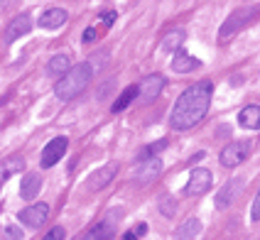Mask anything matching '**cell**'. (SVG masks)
<instances>
[{
    "instance_id": "obj_1",
    "label": "cell",
    "mask_w": 260,
    "mask_h": 240,
    "mask_svg": "<svg viewBox=\"0 0 260 240\" xmlns=\"http://www.w3.org/2000/svg\"><path fill=\"white\" fill-rule=\"evenodd\" d=\"M211 93H214V84L206 79L189 86L187 91H182V96L177 98L172 113H170V127L172 130H191L194 125H199L209 113Z\"/></svg>"
},
{
    "instance_id": "obj_2",
    "label": "cell",
    "mask_w": 260,
    "mask_h": 240,
    "mask_svg": "<svg viewBox=\"0 0 260 240\" xmlns=\"http://www.w3.org/2000/svg\"><path fill=\"white\" fill-rule=\"evenodd\" d=\"M91 76H93V66L91 61H81L67 71L64 76H59L57 86H54V93L59 100H72L76 96H81L86 91V86L91 84Z\"/></svg>"
},
{
    "instance_id": "obj_3",
    "label": "cell",
    "mask_w": 260,
    "mask_h": 240,
    "mask_svg": "<svg viewBox=\"0 0 260 240\" xmlns=\"http://www.w3.org/2000/svg\"><path fill=\"white\" fill-rule=\"evenodd\" d=\"M258 13H260V8H255V5H250V8H238V10L229 15V20L221 25L218 40H221V42H226V40L233 37L236 32H241L246 25H250V22L258 17Z\"/></svg>"
},
{
    "instance_id": "obj_4",
    "label": "cell",
    "mask_w": 260,
    "mask_h": 240,
    "mask_svg": "<svg viewBox=\"0 0 260 240\" xmlns=\"http://www.w3.org/2000/svg\"><path fill=\"white\" fill-rule=\"evenodd\" d=\"M250 150H253V142L250 140H236V142H229L223 150H221V155H218V162L223 164V167H238V164H243L248 157H250Z\"/></svg>"
},
{
    "instance_id": "obj_5",
    "label": "cell",
    "mask_w": 260,
    "mask_h": 240,
    "mask_svg": "<svg viewBox=\"0 0 260 240\" xmlns=\"http://www.w3.org/2000/svg\"><path fill=\"white\" fill-rule=\"evenodd\" d=\"M162 169H165V164H162V159H159V157H155V155L147 157V159H143V164L135 169L133 182L140 184V186H147V184H152L159 174H162Z\"/></svg>"
},
{
    "instance_id": "obj_6",
    "label": "cell",
    "mask_w": 260,
    "mask_h": 240,
    "mask_svg": "<svg viewBox=\"0 0 260 240\" xmlns=\"http://www.w3.org/2000/svg\"><path fill=\"white\" fill-rule=\"evenodd\" d=\"M162 88H165V76L150 74V76H145L143 81L138 84V100H140L143 106H147V103L157 100V96L162 93Z\"/></svg>"
},
{
    "instance_id": "obj_7",
    "label": "cell",
    "mask_w": 260,
    "mask_h": 240,
    "mask_svg": "<svg viewBox=\"0 0 260 240\" xmlns=\"http://www.w3.org/2000/svg\"><path fill=\"white\" fill-rule=\"evenodd\" d=\"M211 182H214V174L209 169H204V167H197V169H191V174H189L184 194L187 196H199L206 189H211Z\"/></svg>"
},
{
    "instance_id": "obj_8",
    "label": "cell",
    "mask_w": 260,
    "mask_h": 240,
    "mask_svg": "<svg viewBox=\"0 0 260 240\" xmlns=\"http://www.w3.org/2000/svg\"><path fill=\"white\" fill-rule=\"evenodd\" d=\"M243 186H246V182H243L241 177H236V179H231V182L223 184V189H218L216 198H214L216 209H229V206H233V201L241 196Z\"/></svg>"
},
{
    "instance_id": "obj_9",
    "label": "cell",
    "mask_w": 260,
    "mask_h": 240,
    "mask_svg": "<svg viewBox=\"0 0 260 240\" xmlns=\"http://www.w3.org/2000/svg\"><path fill=\"white\" fill-rule=\"evenodd\" d=\"M67 147H69V140H67V138H54V140L47 142V145H44V150H42V167L44 169L54 167L59 159L64 157Z\"/></svg>"
},
{
    "instance_id": "obj_10",
    "label": "cell",
    "mask_w": 260,
    "mask_h": 240,
    "mask_svg": "<svg viewBox=\"0 0 260 240\" xmlns=\"http://www.w3.org/2000/svg\"><path fill=\"white\" fill-rule=\"evenodd\" d=\"M47 216H49V206L47 203H32V206L20 211V221L29 228H42L47 223Z\"/></svg>"
},
{
    "instance_id": "obj_11",
    "label": "cell",
    "mask_w": 260,
    "mask_h": 240,
    "mask_svg": "<svg viewBox=\"0 0 260 240\" xmlns=\"http://www.w3.org/2000/svg\"><path fill=\"white\" fill-rule=\"evenodd\" d=\"M118 174V164L116 162H111V164H103V167H99V169L93 172L91 177H88V189L91 191H101V189H106L108 184H111V179Z\"/></svg>"
},
{
    "instance_id": "obj_12",
    "label": "cell",
    "mask_w": 260,
    "mask_h": 240,
    "mask_svg": "<svg viewBox=\"0 0 260 240\" xmlns=\"http://www.w3.org/2000/svg\"><path fill=\"white\" fill-rule=\"evenodd\" d=\"M32 32V17L27 13H20L17 17H13V22L8 25V32H5V42H15L20 40L22 35Z\"/></svg>"
},
{
    "instance_id": "obj_13",
    "label": "cell",
    "mask_w": 260,
    "mask_h": 240,
    "mask_svg": "<svg viewBox=\"0 0 260 240\" xmlns=\"http://www.w3.org/2000/svg\"><path fill=\"white\" fill-rule=\"evenodd\" d=\"M67 20H69L67 10H61V8H52V10H44V13L40 15L37 25L44 27V29H57V27H61Z\"/></svg>"
},
{
    "instance_id": "obj_14",
    "label": "cell",
    "mask_w": 260,
    "mask_h": 240,
    "mask_svg": "<svg viewBox=\"0 0 260 240\" xmlns=\"http://www.w3.org/2000/svg\"><path fill=\"white\" fill-rule=\"evenodd\" d=\"M202 66V61L197 57H191L187 52H182V49H177L174 52V59H172V71L174 74H189V71L199 69Z\"/></svg>"
},
{
    "instance_id": "obj_15",
    "label": "cell",
    "mask_w": 260,
    "mask_h": 240,
    "mask_svg": "<svg viewBox=\"0 0 260 240\" xmlns=\"http://www.w3.org/2000/svg\"><path fill=\"white\" fill-rule=\"evenodd\" d=\"M40 189H42V177L40 174H25V179L20 184V196L25 198V201H32V198L40 194Z\"/></svg>"
},
{
    "instance_id": "obj_16",
    "label": "cell",
    "mask_w": 260,
    "mask_h": 240,
    "mask_svg": "<svg viewBox=\"0 0 260 240\" xmlns=\"http://www.w3.org/2000/svg\"><path fill=\"white\" fill-rule=\"evenodd\" d=\"M22 169H25V159L20 155L3 159L0 162V189H3V184L8 182V177H13V174H17V172H22Z\"/></svg>"
},
{
    "instance_id": "obj_17",
    "label": "cell",
    "mask_w": 260,
    "mask_h": 240,
    "mask_svg": "<svg viewBox=\"0 0 260 240\" xmlns=\"http://www.w3.org/2000/svg\"><path fill=\"white\" fill-rule=\"evenodd\" d=\"M238 123L246 130H260V106H246L238 113Z\"/></svg>"
},
{
    "instance_id": "obj_18",
    "label": "cell",
    "mask_w": 260,
    "mask_h": 240,
    "mask_svg": "<svg viewBox=\"0 0 260 240\" xmlns=\"http://www.w3.org/2000/svg\"><path fill=\"white\" fill-rule=\"evenodd\" d=\"M187 40V32L184 29H172V32H167L165 37H162V52H177V49H182V44Z\"/></svg>"
},
{
    "instance_id": "obj_19",
    "label": "cell",
    "mask_w": 260,
    "mask_h": 240,
    "mask_svg": "<svg viewBox=\"0 0 260 240\" xmlns=\"http://www.w3.org/2000/svg\"><path fill=\"white\" fill-rule=\"evenodd\" d=\"M69 69H72V61H69L67 54H57V57L49 59V64H47V74L49 76H64Z\"/></svg>"
},
{
    "instance_id": "obj_20",
    "label": "cell",
    "mask_w": 260,
    "mask_h": 240,
    "mask_svg": "<svg viewBox=\"0 0 260 240\" xmlns=\"http://www.w3.org/2000/svg\"><path fill=\"white\" fill-rule=\"evenodd\" d=\"M202 233V221H197V218H189V221H184L182 226L177 228V238L187 240V238H197Z\"/></svg>"
},
{
    "instance_id": "obj_21",
    "label": "cell",
    "mask_w": 260,
    "mask_h": 240,
    "mask_svg": "<svg viewBox=\"0 0 260 240\" xmlns=\"http://www.w3.org/2000/svg\"><path fill=\"white\" fill-rule=\"evenodd\" d=\"M135 98H138V86H130V88H125V91L118 96V100L111 106V111H113V113H120V111H125Z\"/></svg>"
},
{
    "instance_id": "obj_22",
    "label": "cell",
    "mask_w": 260,
    "mask_h": 240,
    "mask_svg": "<svg viewBox=\"0 0 260 240\" xmlns=\"http://www.w3.org/2000/svg\"><path fill=\"white\" fill-rule=\"evenodd\" d=\"M88 240H106V238H113V223L111 221H103V223H99L96 228H91L86 233Z\"/></svg>"
},
{
    "instance_id": "obj_23",
    "label": "cell",
    "mask_w": 260,
    "mask_h": 240,
    "mask_svg": "<svg viewBox=\"0 0 260 240\" xmlns=\"http://www.w3.org/2000/svg\"><path fill=\"white\" fill-rule=\"evenodd\" d=\"M157 209L165 218H172L174 211H177V198L170 196V194H162V196L157 198Z\"/></svg>"
},
{
    "instance_id": "obj_24",
    "label": "cell",
    "mask_w": 260,
    "mask_h": 240,
    "mask_svg": "<svg viewBox=\"0 0 260 240\" xmlns=\"http://www.w3.org/2000/svg\"><path fill=\"white\" fill-rule=\"evenodd\" d=\"M162 147H167V140H159V142H155V145H147L143 152H140V159H147V157H152V155H157Z\"/></svg>"
},
{
    "instance_id": "obj_25",
    "label": "cell",
    "mask_w": 260,
    "mask_h": 240,
    "mask_svg": "<svg viewBox=\"0 0 260 240\" xmlns=\"http://www.w3.org/2000/svg\"><path fill=\"white\" fill-rule=\"evenodd\" d=\"M113 86H116V81H113V79H111V81H106V84L99 88V100L106 98V96H108V91H113Z\"/></svg>"
},
{
    "instance_id": "obj_26",
    "label": "cell",
    "mask_w": 260,
    "mask_h": 240,
    "mask_svg": "<svg viewBox=\"0 0 260 240\" xmlns=\"http://www.w3.org/2000/svg\"><path fill=\"white\" fill-rule=\"evenodd\" d=\"M64 228H54V230H49L47 235H44V240H64Z\"/></svg>"
},
{
    "instance_id": "obj_27",
    "label": "cell",
    "mask_w": 260,
    "mask_h": 240,
    "mask_svg": "<svg viewBox=\"0 0 260 240\" xmlns=\"http://www.w3.org/2000/svg\"><path fill=\"white\" fill-rule=\"evenodd\" d=\"M250 218L253 221H260V189L255 194V201H253V211H250Z\"/></svg>"
},
{
    "instance_id": "obj_28",
    "label": "cell",
    "mask_w": 260,
    "mask_h": 240,
    "mask_svg": "<svg viewBox=\"0 0 260 240\" xmlns=\"http://www.w3.org/2000/svg\"><path fill=\"white\" fill-rule=\"evenodd\" d=\"M5 235H8V238H22V233H20V230H17L15 226H8V228H5Z\"/></svg>"
},
{
    "instance_id": "obj_29",
    "label": "cell",
    "mask_w": 260,
    "mask_h": 240,
    "mask_svg": "<svg viewBox=\"0 0 260 240\" xmlns=\"http://www.w3.org/2000/svg\"><path fill=\"white\" fill-rule=\"evenodd\" d=\"M101 20L106 22V25H113V22H116V13H113V10H111V13H103Z\"/></svg>"
},
{
    "instance_id": "obj_30",
    "label": "cell",
    "mask_w": 260,
    "mask_h": 240,
    "mask_svg": "<svg viewBox=\"0 0 260 240\" xmlns=\"http://www.w3.org/2000/svg\"><path fill=\"white\" fill-rule=\"evenodd\" d=\"M15 3H20V0H0V13H5V10H10Z\"/></svg>"
},
{
    "instance_id": "obj_31",
    "label": "cell",
    "mask_w": 260,
    "mask_h": 240,
    "mask_svg": "<svg viewBox=\"0 0 260 240\" xmlns=\"http://www.w3.org/2000/svg\"><path fill=\"white\" fill-rule=\"evenodd\" d=\"M93 40H96V29L88 27L86 32H84V42H93Z\"/></svg>"
},
{
    "instance_id": "obj_32",
    "label": "cell",
    "mask_w": 260,
    "mask_h": 240,
    "mask_svg": "<svg viewBox=\"0 0 260 240\" xmlns=\"http://www.w3.org/2000/svg\"><path fill=\"white\" fill-rule=\"evenodd\" d=\"M145 230H147V226H145V223H138L135 230H133V235H135V238H140V235H145Z\"/></svg>"
}]
</instances>
